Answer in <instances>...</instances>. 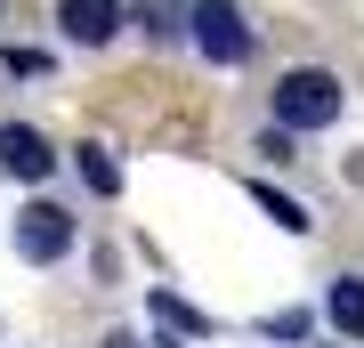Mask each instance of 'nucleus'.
<instances>
[{"label":"nucleus","mask_w":364,"mask_h":348,"mask_svg":"<svg viewBox=\"0 0 364 348\" xmlns=\"http://www.w3.org/2000/svg\"><path fill=\"white\" fill-rule=\"evenodd\" d=\"M81 179H90V194H122V170H114V154H105V146H81Z\"/></svg>","instance_id":"nucleus-9"},{"label":"nucleus","mask_w":364,"mask_h":348,"mask_svg":"<svg viewBox=\"0 0 364 348\" xmlns=\"http://www.w3.org/2000/svg\"><path fill=\"white\" fill-rule=\"evenodd\" d=\"M251 154H267V162H299V138H291V130H275V122H267Z\"/></svg>","instance_id":"nucleus-10"},{"label":"nucleus","mask_w":364,"mask_h":348,"mask_svg":"<svg viewBox=\"0 0 364 348\" xmlns=\"http://www.w3.org/2000/svg\"><path fill=\"white\" fill-rule=\"evenodd\" d=\"M0 65H9V73H49V57H41V49H16V41H0Z\"/></svg>","instance_id":"nucleus-11"},{"label":"nucleus","mask_w":364,"mask_h":348,"mask_svg":"<svg viewBox=\"0 0 364 348\" xmlns=\"http://www.w3.org/2000/svg\"><path fill=\"white\" fill-rule=\"evenodd\" d=\"M251 203H259V211H267V219L284 227V235H308V227H316V219H308V203H291V194H275L267 179H251Z\"/></svg>","instance_id":"nucleus-8"},{"label":"nucleus","mask_w":364,"mask_h":348,"mask_svg":"<svg viewBox=\"0 0 364 348\" xmlns=\"http://www.w3.org/2000/svg\"><path fill=\"white\" fill-rule=\"evenodd\" d=\"M57 33L73 49H105L122 33V0H57Z\"/></svg>","instance_id":"nucleus-5"},{"label":"nucleus","mask_w":364,"mask_h":348,"mask_svg":"<svg viewBox=\"0 0 364 348\" xmlns=\"http://www.w3.org/2000/svg\"><path fill=\"white\" fill-rule=\"evenodd\" d=\"M186 41H195V57L219 65V73H235V65L259 57V33H251L243 0H195V9H186Z\"/></svg>","instance_id":"nucleus-2"},{"label":"nucleus","mask_w":364,"mask_h":348,"mask_svg":"<svg viewBox=\"0 0 364 348\" xmlns=\"http://www.w3.org/2000/svg\"><path fill=\"white\" fill-rule=\"evenodd\" d=\"M324 324H332V332H348V340H364V275H332Z\"/></svg>","instance_id":"nucleus-6"},{"label":"nucleus","mask_w":364,"mask_h":348,"mask_svg":"<svg viewBox=\"0 0 364 348\" xmlns=\"http://www.w3.org/2000/svg\"><path fill=\"white\" fill-rule=\"evenodd\" d=\"M340 105H348L340 73H324V65H291V73H275L267 122H275V130H291V138H316V130H332V122H340Z\"/></svg>","instance_id":"nucleus-1"},{"label":"nucleus","mask_w":364,"mask_h":348,"mask_svg":"<svg viewBox=\"0 0 364 348\" xmlns=\"http://www.w3.org/2000/svg\"><path fill=\"white\" fill-rule=\"evenodd\" d=\"M146 308H154V316L170 324V332H186V340H210V332H219V324H210L203 308H186L178 292H146Z\"/></svg>","instance_id":"nucleus-7"},{"label":"nucleus","mask_w":364,"mask_h":348,"mask_svg":"<svg viewBox=\"0 0 364 348\" xmlns=\"http://www.w3.org/2000/svg\"><path fill=\"white\" fill-rule=\"evenodd\" d=\"M0 170H9V179H25V186H41L57 170V146L41 138L33 122H0Z\"/></svg>","instance_id":"nucleus-4"},{"label":"nucleus","mask_w":364,"mask_h":348,"mask_svg":"<svg viewBox=\"0 0 364 348\" xmlns=\"http://www.w3.org/2000/svg\"><path fill=\"white\" fill-rule=\"evenodd\" d=\"M9 9H16V0H0V25H9Z\"/></svg>","instance_id":"nucleus-13"},{"label":"nucleus","mask_w":364,"mask_h":348,"mask_svg":"<svg viewBox=\"0 0 364 348\" xmlns=\"http://www.w3.org/2000/svg\"><path fill=\"white\" fill-rule=\"evenodd\" d=\"M9 243H16L25 268H57V259L81 243V219H73L65 203H25V211H16V227H9Z\"/></svg>","instance_id":"nucleus-3"},{"label":"nucleus","mask_w":364,"mask_h":348,"mask_svg":"<svg viewBox=\"0 0 364 348\" xmlns=\"http://www.w3.org/2000/svg\"><path fill=\"white\" fill-rule=\"evenodd\" d=\"M105 348H146V340L138 332H105Z\"/></svg>","instance_id":"nucleus-12"}]
</instances>
